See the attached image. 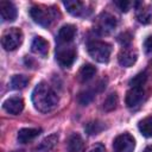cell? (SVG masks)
Segmentation results:
<instances>
[{
  "mask_svg": "<svg viewBox=\"0 0 152 152\" xmlns=\"http://www.w3.org/2000/svg\"><path fill=\"white\" fill-rule=\"evenodd\" d=\"M144 49L146 51V53L152 55V36H148L145 42H144Z\"/></svg>",
  "mask_w": 152,
  "mask_h": 152,
  "instance_id": "28",
  "label": "cell"
},
{
  "mask_svg": "<svg viewBox=\"0 0 152 152\" xmlns=\"http://www.w3.org/2000/svg\"><path fill=\"white\" fill-rule=\"evenodd\" d=\"M104 88H106V81L102 80V81H100V82L95 86V88H93V89H87V90L81 91V93L78 94V96H77L78 103L82 104V106H87L88 103H90V102L93 101V99L95 97V94L99 93V91H102Z\"/></svg>",
  "mask_w": 152,
  "mask_h": 152,
  "instance_id": "9",
  "label": "cell"
},
{
  "mask_svg": "<svg viewBox=\"0 0 152 152\" xmlns=\"http://www.w3.org/2000/svg\"><path fill=\"white\" fill-rule=\"evenodd\" d=\"M40 132H42L40 128H21L17 135L18 142L26 144V142L33 140L36 137H38L40 134Z\"/></svg>",
  "mask_w": 152,
  "mask_h": 152,
  "instance_id": "16",
  "label": "cell"
},
{
  "mask_svg": "<svg viewBox=\"0 0 152 152\" xmlns=\"http://www.w3.org/2000/svg\"><path fill=\"white\" fill-rule=\"evenodd\" d=\"M144 152H152V145H150V146H147L145 150H144Z\"/></svg>",
  "mask_w": 152,
  "mask_h": 152,
  "instance_id": "30",
  "label": "cell"
},
{
  "mask_svg": "<svg viewBox=\"0 0 152 152\" xmlns=\"http://www.w3.org/2000/svg\"><path fill=\"white\" fill-rule=\"evenodd\" d=\"M76 36V27L71 24H66L63 25L57 34V40L59 44H69L74 40Z\"/></svg>",
  "mask_w": 152,
  "mask_h": 152,
  "instance_id": "12",
  "label": "cell"
},
{
  "mask_svg": "<svg viewBox=\"0 0 152 152\" xmlns=\"http://www.w3.org/2000/svg\"><path fill=\"white\" fill-rule=\"evenodd\" d=\"M146 81H147V72L141 71L129 80V86H131V88H133V87L142 88V86L146 83Z\"/></svg>",
  "mask_w": 152,
  "mask_h": 152,
  "instance_id": "24",
  "label": "cell"
},
{
  "mask_svg": "<svg viewBox=\"0 0 152 152\" xmlns=\"http://www.w3.org/2000/svg\"><path fill=\"white\" fill-rule=\"evenodd\" d=\"M134 147H135V140L128 133H122L118 135L113 141L114 152H133Z\"/></svg>",
  "mask_w": 152,
  "mask_h": 152,
  "instance_id": "7",
  "label": "cell"
},
{
  "mask_svg": "<svg viewBox=\"0 0 152 152\" xmlns=\"http://www.w3.org/2000/svg\"><path fill=\"white\" fill-rule=\"evenodd\" d=\"M83 148V139L80 134L74 133L69 137L66 142V150L68 152H80Z\"/></svg>",
  "mask_w": 152,
  "mask_h": 152,
  "instance_id": "18",
  "label": "cell"
},
{
  "mask_svg": "<svg viewBox=\"0 0 152 152\" xmlns=\"http://www.w3.org/2000/svg\"><path fill=\"white\" fill-rule=\"evenodd\" d=\"M76 59V49L68 44H59L56 49V61L63 68H69Z\"/></svg>",
  "mask_w": 152,
  "mask_h": 152,
  "instance_id": "5",
  "label": "cell"
},
{
  "mask_svg": "<svg viewBox=\"0 0 152 152\" xmlns=\"http://www.w3.org/2000/svg\"><path fill=\"white\" fill-rule=\"evenodd\" d=\"M0 13L2 21H14L17 18V8L11 1L0 2Z\"/></svg>",
  "mask_w": 152,
  "mask_h": 152,
  "instance_id": "14",
  "label": "cell"
},
{
  "mask_svg": "<svg viewBox=\"0 0 152 152\" xmlns=\"http://www.w3.org/2000/svg\"><path fill=\"white\" fill-rule=\"evenodd\" d=\"M118 102H119V97H118V94L116 93H110L103 101V109L106 112H110V110H114L118 106Z\"/></svg>",
  "mask_w": 152,
  "mask_h": 152,
  "instance_id": "23",
  "label": "cell"
},
{
  "mask_svg": "<svg viewBox=\"0 0 152 152\" xmlns=\"http://www.w3.org/2000/svg\"><path fill=\"white\" fill-rule=\"evenodd\" d=\"M96 74V68L93 64H84L78 71V78L81 82H87L91 80Z\"/></svg>",
  "mask_w": 152,
  "mask_h": 152,
  "instance_id": "19",
  "label": "cell"
},
{
  "mask_svg": "<svg viewBox=\"0 0 152 152\" xmlns=\"http://www.w3.org/2000/svg\"><path fill=\"white\" fill-rule=\"evenodd\" d=\"M57 141H58V135L56 133L50 134L39 142V145L36 147V152H50L57 145Z\"/></svg>",
  "mask_w": 152,
  "mask_h": 152,
  "instance_id": "17",
  "label": "cell"
},
{
  "mask_svg": "<svg viewBox=\"0 0 152 152\" xmlns=\"http://www.w3.org/2000/svg\"><path fill=\"white\" fill-rule=\"evenodd\" d=\"M116 27V19L109 13H101L95 23V31L100 34H108Z\"/></svg>",
  "mask_w": 152,
  "mask_h": 152,
  "instance_id": "6",
  "label": "cell"
},
{
  "mask_svg": "<svg viewBox=\"0 0 152 152\" xmlns=\"http://www.w3.org/2000/svg\"><path fill=\"white\" fill-rule=\"evenodd\" d=\"M87 152H104V146L102 144H95L93 146H90Z\"/></svg>",
  "mask_w": 152,
  "mask_h": 152,
  "instance_id": "29",
  "label": "cell"
},
{
  "mask_svg": "<svg viewBox=\"0 0 152 152\" xmlns=\"http://www.w3.org/2000/svg\"><path fill=\"white\" fill-rule=\"evenodd\" d=\"M87 50L94 61L99 63H107L110 58L112 45L101 40H90L87 44Z\"/></svg>",
  "mask_w": 152,
  "mask_h": 152,
  "instance_id": "3",
  "label": "cell"
},
{
  "mask_svg": "<svg viewBox=\"0 0 152 152\" xmlns=\"http://www.w3.org/2000/svg\"><path fill=\"white\" fill-rule=\"evenodd\" d=\"M137 58H138V53L134 49H131L129 46L127 48H124L119 55H118V61H119V64L124 68H129L132 66L135 62H137Z\"/></svg>",
  "mask_w": 152,
  "mask_h": 152,
  "instance_id": "10",
  "label": "cell"
},
{
  "mask_svg": "<svg viewBox=\"0 0 152 152\" xmlns=\"http://www.w3.org/2000/svg\"><path fill=\"white\" fill-rule=\"evenodd\" d=\"M31 50L33 53L45 57L49 51V43L43 37H34L31 44Z\"/></svg>",
  "mask_w": 152,
  "mask_h": 152,
  "instance_id": "15",
  "label": "cell"
},
{
  "mask_svg": "<svg viewBox=\"0 0 152 152\" xmlns=\"http://www.w3.org/2000/svg\"><path fill=\"white\" fill-rule=\"evenodd\" d=\"M30 15L34 23L40 26L48 27L50 26L59 15L58 11L53 7H40V6H32L30 8Z\"/></svg>",
  "mask_w": 152,
  "mask_h": 152,
  "instance_id": "2",
  "label": "cell"
},
{
  "mask_svg": "<svg viewBox=\"0 0 152 152\" xmlns=\"http://www.w3.org/2000/svg\"><path fill=\"white\" fill-rule=\"evenodd\" d=\"M118 42H119L124 48H127V46H129V44H131V42H132V34H131L129 32H124V33L119 34Z\"/></svg>",
  "mask_w": 152,
  "mask_h": 152,
  "instance_id": "26",
  "label": "cell"
},
{
  "mask_svg": "<svg viewBox=\"0 0 152 152\" xmlns=\"http://www.w3.org/2000/svg\"><path fill=\"white\" fill-rule=\"evenodd\" d=\"M104 129V125L99 121V120H93V121H89L88 124H86L84 126V131L87 134L89 135H96L99 133H101L102 131Z\"/></svg>",
  "mask_w": 152,
  "mask_h": 152,
  "instance_id": "22",
  "label": "cell"
},
{
  "mask_svg": "<svg viewBox=\"0 0 152 152\" xmlns=\"http://www.w3.org/2000/svg\"><path fill=\"white\" fill-rule=\"evenodd\" d=\"M142 99H144V89L138 88V87H133L126 93L125 102H126V106L128 108H134L142 101Z\"/></svg>",
  "mask_w": 152,
  "mask_h": 152,
  "instance_id": "11",
  "label": "cell"
},
{
  "mask_svg": "<svg viewBox=\"0 0 152 152\" xmlns=\"http://www.w3.org/2000/svg\"><path fill=\"white\" fill-rule=\"evenodd\" d=\"M28 84V77L25 75H14L10 81V86L14 90H21Z\"/></svg>",
  "mask_w": 152,
  "mask_h": 152,
  "instance_id": "20",
  "label": "cell"
},
{
  "mask_svg": "<svg viewBox=\"0 0 152 152\" xmlns=\"http://www.w3.org/2000/svg\"><path fill=\"white\" fill-rule=\"evenodd\" d=\"M114 4L119 7L120 11L122 12H128V10L131 8V6L133 5V2L127 1V0H120V1H114Z\"/></svg>",
  "mask_w": 152,
  "mask_h": 152,
  "instance_id": "27",
  "label": "cell"
},
{
  "mask_svg": "<svg viewBox=\"0 0 152 152\" xmlns=\"http://www.w3.org/2000/svg\"><path fill=\"white\" fill-rule=\"evenodd\" d=\"M64 7L66 8V11L75 15V17H83L86 14H88V10L86 7V5L82 1H77V0H66L63 2Z\"/></svg>",
  "mask_w": 152,
  "mask_h": 152,
  "instance_id": "13",
  "label": "cell"
},
{
  "mask_svg": "<svg viewBox=\"0 0 152 152\" xmlns=\"http://www.w3.org/2000/svg\"><path fill=\"white\" fill-rule=\"evenodd\" d=\"M138 128L140 133L146 138H152V116H147L139 121Z\"/></svg>",
  "mask_w": 152,
  "mask_h": 152,
  "instance_id": "21",
  "label": "cell"
},
{
  "mask_svg": "<svg viewBox=\"0 0 152 152\" xmlns=\"http://www.w3.org/2000/svg\"><path fill=\"white\" fill-rule=\"evenodd\" d=\"M2 108L6 113L12 115H18L24 109V100L20 96H11L4 101Z\"/></svg>",
  "mask_w": 152,
  "mask_h": 152,
  "instance_id": "8",
  "label": "cell"
},
{
  "mask_svg": "<svg viewBox=\"0 0 152 152\" xmlns=\"http://www.w3.org/2000/svg\"><path fill=\"white\" fill-rule=\"evenodd\" d=\"M31 99L34 108L40 113H49L58 104L57 94L46 82H39L34 87Z\"/></svg>",
  "mask_w": 152,
  "mask_h": 152,
  "instance_id": "1",
  "label": "cell"
},
{
  "mask_svg": "<svg viewBox=\"0 0 152 152\" xmlns=\"http://www.w3.org/2000/svg\"><path fill=\"white\" fill-rule=\"evenodd\" d=\"M137 18L141 24H148L152 19V10H150L148 7L139 8L137 11Z\"/></svg>",
  "mask_w": 152,
  "mask_h": 152,
  "instance_id": "25",
  "label": "cell"
},
{
  "mask_svg": "<svg viewBox=\"0 0 152 152\" xmlns=\"http://www.w3.org/2000/svg\"><path fill=\"white\" fill-rule=\"evenodd\" d=\"M23 42V32L20 28L17 27H11L8 30H6L2 33L1 37V45L6 51H13L17 48H19V45Z\"/></svg>",
  "mask_w": 152,
  "mask_h": 152,
  "instance_id": "4",
  "label": "cell"
}]
</instances>
